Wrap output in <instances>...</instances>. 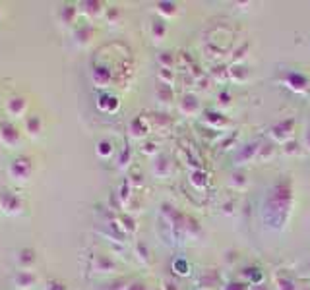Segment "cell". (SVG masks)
<instances>
[{
    "mask_svg": "<svg viewBox=\"0 0 310 290\" xmlns=\"http://www.w3.org/2000/svg\"><path fill=\"white\" fill-rule=\"evenodd\" d=\"M250 290H270V288H267L266 284H254V286H252Z\"/></svg>",
    "mask_w": 310,
    "mask_h": 290,
    "instance_id": "46",
    "label": "cell"
},
{
    "mask_svg": "<svg viewBox=\"0 0 310 290\" xmlns=\"http://www.w3.org/2000/svg\"><path fill=\"white\" fill-rule=\"evenodd\" d=\"M130 130H132L134 136H143L148 132V126L143 124V118H134L132 124H130Z\"/></svg>",
    "mask_w": 310,
    "mask_h": 290,
    "instance_id": "25",
    "label": "cell"
},
{
    "mask_svg": "<svg viewBox=\"0 0 310 290\" xmlns=\"http://www.w3.org/2000/svg\"><path fill=\"white\" fill-rule=\"evenodd\" d=\"M157 10H159L161 14H165V16H175L177 4H175V2H159V4H157Z\"/></svg>",
    "mask_w": 310,
    "mask_h": 290,
    "instance_id": "28",
    "label": "cell"
},
{
    "mask_svg": "<svg viewBox=\"0 0 310 290\" xmlns=\"http://www.w3.org/2000/svg\"><path fill=\"white\" fill-rule=\"evenodd\" d=\"M97 106L101 110H105V113H113V110L118 108V99L113 95H109V93H103V95H99Z\"/></svg>",
    "mask_w": 310,
    "mask_h": 290,
    "instance_id": "12",
    "label": "cell"
},
{
    "mask_svg": "<svg viewBox=\"0 0 310 290\" xmlns=\"http://www.w3.org/2000/svg\"><path fill=\"white\" fill-rule=\"evenodd\" d=\"M304 147H308V149H310V130L304 133Z\"/></svg>",
    "mask_w": 310,
    "mask_h": 290,
    "instance_id": "44",
    "label": "cell"
},
{
    "mask_svg": "<svg viewBox=\"0 0 310 290\" xmlns=\"http://www.w3.org/2000/svg\"><path fill=\"white\" fill-rule=\"evenodd\" d=\"M275 284H277V290H297V284H295L291 277L281 275V273L275 277Z\"/></svg>",
    "mask_w": 310,
    "mask_h": 290,
    "instance_id": "19",
    "label": "cell"
},
{
    "mask_svg": "<svg viewBox=\"0 0 310 290\" xmlns=\"http://www.w3.org/2000/svg\"><path fill=\"white\" fill-rule=\"evenodd\" d=\"M95 269H97L99 273L115 271V263H113V259H109L107 255H97V257H95Z\"/></svg>",
    "mask_w": 310,
    "mask_h": 290,
    "instance_id": "18",
    "label": "cell"
},
{
    "mask_svg": "<svg viewBox=\"0 0 310 290\" xmlns=\"http://www.w3.org/2000/svg\"><path fill=\"white\" fill-rule=\"evenodd\" d=\"M163 290H178L177 288V282H173L171 279H167V281L163 282Z\"/></svg>",
    "mask_w": 310,
    "mask_h": 290,
    "instance_id": "42",
    "label": "cell"
},
{
    "mask_svg": "<svg viewBox=\"0 0 310 290\" xmlns=\"http://www.w3.org/2000/svg\"><path fill=\"white\" fill-rule=\"evenodd\" d=\"M35 282H37V279L31 271H19V273H16V277H14V284L22 290L33 288V286H35Z\"/></svg>",
    "mask_w": 310,
    "mask_h": 290,
    "instance_id": "9",
    "label": "cell"
},
{
    "mask_svg": "<svg viewBox=\"0 0 310 290\" xmlns=\"http://www.w3.org/2000/svg\"><path fill=\"white\" fill-rule=\"evenodd\" d=\"M0 143L6 147H16L19 143V132L12 122H0Z\"/></svg>",
    "mask_w": 310,
    "mask_h": 290,
    "instance_id": "5",
    "label": "cell"
},
{
    "mask_svg": "<svg viewBox=\"0 0 310 290\" xmlns=\"http://www.w3.org/2000/svg\"><path fill=\"white\" fill-rule=\"evenodd\" d=\"M244 277H246L248 281L252 282V286H254V284H262V277H264V275H262V271H260L258 267H252V269H246V271H244Z\"/></svg>",
    "mask_w": 310,
    "mask_h": 290,
    "instance_id": "23",
    "label": "cell"
},
{
    "mask_svg": "<svg viewBox=\"0 0 310 290\" xmlns=\"http://www.w3.org/2000/svg\"><path fill=\"white\" fill-rule=\"evenodd\" d=\"M6 110H8L10 116H14V118H19V116L26 115L27 110V99L22 95H14L8 99V103H6Z\"/></svg>",
    "mask_w": 310,
    "mask_h": 290,
    "instance_id": "7",
    "label": "cell"
},
{
    "mask_svg": "<svg viewBox=\"0 0 310 290\" xmlns=\"http://www.w3.org/2000/svg\"><path fill=\"white\" fill-rule=\"evenodd\" d=\"M138 254H140V257H142L143 261H148V259H150V257H148V248H146V244H142V242L138 244Z\"/></svg>",
    "mask_w": 310,
    "mask_h": 290,
    "instance_id": "38",
    "label": "cell"
},
{
    "mask_svg": "<svg viewBox=\"0 0 310 290\" xmlns=\"http://www.w3.org/2000/svg\"><path fill=\"white\" fill-rule=\"evenodd\" d=\"M45 290H68V288H66V284L62 281L51 279V281H47V284H45Z\"/></svg>",
    "mask_w": 310,
    "mask_h": 290,
    "instance_id": "35",
    "label": "cell"
},
{
    "mask_svg": "<svg viewBox=\"0 0 310 290\" xmlns=\"http://www.w3.org/2000/svg\"><path fill=\"white\" fill-rule=\"evenodd\" d=\"M272 153H274V147H272V145H262L256 155V161H266L267 157H272Z\"/></svg>",
    "mask_w": 310,
    "mask_h": 290,
    "instance_id": "34",
    "label": "cell"
},
{
    "mask_svg": "<svg viewBox=\"0 0 310 290\" xmlns=\"http://www.w3.org/2000/svg\"><path fill=\"white\" fill-rule=\"evenodd\" d=\"M157 95H159V99L163 101V103H171L173 101V87L169 85V83H163V81H159V87H157Z\"/></svg>",
    "mask_w": 310,
    "mask_h": 290,
    "instance_id": "22",
    "label": "cell"
},
{
    "mask_svg": "<svg viewBox=\"0 0 310 290\" xmlns=\"http://www.w3.org/2000/svg\"><path fill=\"white\" fill-rule=\"evenodd\" d=\"M126 161H130V147H126V149L122 151L120 161H118V163H120V167H124V165H126Z\"/></svg>",
    "mask_w": 310,
    "mask_h": 290,
    "instance_id": "39",
    "label": "cell"
},
{
    "mask_svg": "<svg viewBox=\"0 0 310 290\" xmlns=\"http://www.w3.org/2000/svg\"><path fill=\"white\" fill-rule=\"evenodd\" d=\"M126 290H146V286H143V284H132V286H128Z\"/></svg>",
    "mask_w": 310,
    "mask_h": 290,
    "instance_id": "45",
    "label": "cell"
},
{
    "mask_svg": "<svg viewBox=\"0 0 310 290\" xmlns=\"http://www.w3.org/2000/svg\"><path fill=\"white\" fill-rule=\"evenodd\" d=\"M0 145H2V143H0Z\"/></svg>",
    "mask_w": 310,
    "mask_h": 290,
    "instance_id": "47",
    "label": "cell"
},
{
    "mask_svg": "<svg viewBox=\"0 0 310 290\" xmlns=\"http://www.w3.org/2000/svg\"><path fill=\"white\" fill-rule=\"evenodd\" d=\"M24 209V202L18 193L10 192V190H2L0 193V211L8 217H14V215H19Z\"/></svg>",
    "mask_w": 310,
    "mask_h": 290,
    "instance_id": "3",
    "label": "cell"
},
{
    "mask_svg": "<svg viewBox=\"0 0 310 290\" xmlns=\"http://www.w3.org/2000/svg\"><path fill=\"white\" fill-rule=\"evenodd\" d=\"M89 37H91V27L89 26L78 27V31H76V39H78L80 43H88Z\"/></svg>",
    "mask_w": 310,
    "mask_h": 290,
    "instance_id": "29",
    "label": "cell"
},
{
    "mask_svg": "<svg viewBox=\"0 0 310 290\" xmlns=\"http://www.w3.org/2000/svg\"><path fill=\"white\" fill-rule=\"evenodd\" d=\"M165 31H167V27H165V24L159 21V19H155V21L151 24V33H153V39L161 41V39L165 37Z\"/></svg>",
    "mask_w": 310,
    "mask_h": 290,
    "instance_id": "24",
    "label": "cell"
},
{
    "mask_svg": "<svg viewBox=\"0 0 310 290\" xmlns=\"http://www.w3.org/2000/svg\"><path fill=\"white\" fill-rule=\"evenodd\" d=\"M301 149V145H299V141L297 140H287L283 143V153L285 155H297Z\"/></svg>",
    "mask_w": 310,
    "mask_h": 290,
    "instance_id": "27",
    "label": "cell"
},
{
    "mask_svg": "<svg viewBox=\"0 0 310 290\" xmlns=\"http://www.w3.org/2000/svg\"><path fill=\"white\" fill-rule=\"evenodd\" d=\"M142 151H143V153H148V155L155 153V143H153V141H148V143L142 147Z\"/></svg>",
    "mask_w": 310,
    "mask_h": 290,
    "instance_id": "40",
    "label": "cell"
},
{
    "mask_svg": "<svg viewBox=\"0 0 310 290\" xmlns=\"http://www.w3.org/2000/svg\"><path fill=\"white\" fill-rule=\"evenodd\" d=\"M33 172V165H31V159L26 155H19L8 165V174L10 178L18 180V182H26L29 180V176Z\"/></svg>",
    "mask_w": 310,
    "mask_h": 290,
    "instance_id": "2",
    "label": "cell"
},
{
    "mask_svg": "<svg viewBox=\"0 0 310 290\" xmlns=\"http://www.w3.org/2000/svg\"><path fill=\"white\" fill-rule=\"evenodd\" d=\"M283 81L287 83V87H291L293 91L297 93H302L308 89L310 79L302 74V72H285L283 74Z\"/></svg>",
    "mask_w": 310,
    "mask_h": 290,
    "instance_id": "4",
    "label": "cell"
},
{
    "mask_svg": "<svg viewBox=\"0 0 310 290\" xmlns=\"http://www.w3.org/2000/svg\"><path fill=\"white\" fill-rule=\"evenodd\" d=\"M260 147H262L260 141H252V143H246L244 147H240V151L237 153V157H235V165H244L248 161L256 159Z\"/></svg>",
    "mask_w": 310,
    "mask_h": 290,
    "instance_id": "6",
    "label": "cell"
},
{
    "mask_svg": "<svg viewBox=\"0 0 310 290\" xmlns=\"http://www.w3.org/2000/svg\"><path fill=\"white\" fill-rule=\"evenodd\" d=\"M18 263L19 267L24 269V271H27V269H31V265H35V252L31 250V248H22L18 252Z\"/></svg>",
    "mask_w": 310,
    "mask_h": 290,
    "instance_id": "10",
    "label": "cell"
},
{
    "mask_svg": "<svg viewBox=\"0 0 310 290\" xmlns=\"http://www.w3.org/2000/svg\"><path fill=\"white\" fill-rule=\"evenodd\" d=\"M293 128H295V120H293V118H287L283 122L275 124L274 128H272V132H274V136L277 140L285 143V141H287V136H291Z\"/></svg>",
    "mask_w": 310,
    "mask_h": 290,
    "instance_id": "8",
    "label": "cell"
},
{
    "mask_svg": "<svg viewBox=\"0 0 310 290\" xmlns=\"http://www.w3.org/2000/svg\"><path fill=\"white\" fill-rule=\"evenodd\" d=\"M246 51H248V43H244V44H242V49H239V51L235 53V60H240V58L244 56V53H246Z\"/></svg>",
    "mask_w": 310,
    "mask_h": 290,
    "instance_id": "41",
    "label": "cell"
},
{
    "mask_svg": "<svg viewBox=\"0 0 310 290\" xmlns=\"http://www.w3.org/2000/svg\"><path fill=\"white\" fill-rule=\"evenodd\" d=\"M190 184L194 186V188H198V190H204L205 186H208V174H205V170H192L190 172Z\"/></svg>",
    "mask_w": 310,
    "mask_h": 290,
    "instance_id": "14",
    "label": "cell"
},
{
    "mask_svg": "<svg viewBox=\"0 0 310 290\" xmlns=\"http://www.w3.org/2000/svg\"><path fill=\"white\" fill-rule=\"evenodd\" d=\"M205 122L208 124H213V126H223V124L227 122L225 118H223V115H219V113H205Z\"/></svg>",
    "mask_w": 310,
    "mask_h": 290,
    "instance_id": "26",
    "label": "cell"
},
{
    "mask_svg": "<svg viewBox=\"0 0 310 290\" xmlns=\"http://www.w3.org/2000/svg\"><path fill=\"white\" fill-rule=\"evenodd\" d=\"M26 130L29 136H39L41 130H43V120H41V116L39 115H29L26 120Z\"/></svg>",
    "mask_w": 310,
    "mask_h": 290,
    "instance_id": "11",
    "label": "cell"
},
{
    "mask_svg": "<svg viewBox=\"0 0 310 290\" xmlns=\"http://www.w3.org/2000/svg\"><path fill=\"white\" fill-rule=\"evenodd\" d=\"M153 170H155V174H159V176H169V172H171V163H169L167 155H159V157L155 159Z\"/></svg>",
    "mask_w": 310,
    "mask_h": 290,
    "instance_id": "17",
    "label": "cell"
},
{
    "mask_svg": "<svg viewBox=\"0 0 310 290\" xmlns=\"http://www.w3.org/2000/svg\"><path fill=\"white\" fill-rule=\"evenodd\" d=\"M223 290H250L248 288V284L246 282H237V281H233V282H227L225 286H223Z\"/></svg>",
    "mask_w": 310,
    "mask_h": 290,
    "instance_id": "36",
    "label": "cell"
},
{
    "mask_svg": "<svg viewBox=\"0 0 310 290\" xmlns=\"http://www.w3.org/2000/svg\"><path fill=\"white\" fill-rule=\"evenodd\" d=\"M97 155L101 159H109L111 155H113V141L111 140H101L97 143Z\"/></svg>",
    "mask_w": 310,
    "mask_h": 290,
    "instance_id": "20",
    "label": "cell"
},
{
    "mask_svg": "<svg viewBox=\"0 0 310 290\" xmlns=\"http://www.w3.org/2000/svg\"><path fill=\"white\" fill-rule=\"evenodd\" d=\"M221 99H223V103H225V105H227V103H229V99H231V97H229V93H227V91H223L221 95H219V101H221Z\"/></svg>",
    "mask_w": 310,
    "mask_h": 290,
    "instance_id": "43",
    "label": "cell"
},
{
    "mask_svg": "<svg viewBox=\"0 0 310 290\" xmlns=\"http://www.w3.org/2000/svg\"><path fill=\"white\" fill-rule=\"evenodd\" d=\"M80 8L81 12H86L89 16H99L103 12V4L101 2H81Z\"/></svg>",
    "mask_w": 310,
    "mask_h": 290,
    "instance_id": "21",
    "label": "cell"
},
{
    "mask_svg": "<svg viewBox=\"0 0 310 290\" xmlns=\"http://www.w3.org/2000/svg\"><path fill=\"white\" fill-rule=\"evenodd\" d=\"M293 202L295 199H293L291 178L289 176H281L270 188L266 199H264V207H262V219H264L267 229L283 230V227L289 220V215H291Z\"/></svg>",
    "mask_w": 310,
    "mask_h": 290,
    "instance_id": "1",
    "label": "cell"
},
{
    "mask_svg": "<svg viewBox=\"0 0 310 290\" xmlns=\"http://www.w3.org/2000/svg\"><path fill=\"white\" fill-rule=\"evenodd\" d=\"M198 108H200V101L196 95H184V99L180 101V110L186 115H194Z\"/></svg>",
    "mask_w": 310,
    "mask_h": 290,
    "instance_id": "13",
    "label": "cell"
},
{
    "mask_svg": "<svg viewBox=\"0 0 310 290\" xmlns=\"http://www.w3.org/2000/svg\"><path fill=\"white\" fill-rule=\"evenodd\" d=\"M246 184V178L242 172H235L233 174V186H237V188H242V186Z\"/></svg>",
    "mask_w": 310,
    "mask_h": 290,
    "instance_id": "37",
    "label": "cell"
},
{
    "mask_svg": "<svg viewBox=\"0 0 310 290\" xmlns=\"http://www.w3.org/2000/svg\"><path fill=\"white\" fill-rule=\"evenodd\" d=\"M157 60H159L161 68H173V64H175V56L171 53H161L157 56Z\"/></svg>",
    "mask_w": 310,
    "mask_h": 290,
    "instance_id": "30",
    "label": "cell"
},
{
    "mask_svg": "<svg viewBox=\"0 0 310 290\" xmlns=\"http://www.w3.org/2000/svg\"><path fill=\"white\" fill-rule=\"evenodd\" d=\"M173 79H175V72L171 70V68H161L159 70V81L171 85V81H173Z\"/></svg>",
    "mask_w": 310,
    "mask_h": 290,
    "instance_id": "31",
    "label": "cell"
},
{
    "mask_svg": "<svg viewBox=\"0 0 310 290\" xmlns=\"http://www.w3.org/2000/svg\"><path fill=\"white\" fill-rule=\"evenodd\" d=\"M76 16H78V8H76V6H72V4H66V6H62V8H60L62 24H66V26H72V24L76 21Z\"/></svg>",
    "mask_w": 310,
    "mask_h": 290,
    "instance_id": "15",
    "label": "cell"
},
{
    "mask_svg": "<svg viewBox=\"0 0 310 290\" xmlns=\"http://www.w3.org/2000/svg\"><path fill=\"white\" fill-rule=\"evenodd\" d=\"M93 81L97 83L99 87H105L107 83L111 81V70L109 68H103V66H99L93 70Z\"/></svg>",
    "mask_w": 310,
    "mask_h": 290,
    "instance_id": "16",
    "label": "cell"
},
{
    "mask_svg": "<svg viewBox=\"0 0 310 290\" xmlns=\"http://www.w3.org/2000/svg\"><path fill=\"white\" fill-rule=\"evenodd\" d=\"M246 74H248V70L244 66H233V70H231V76L235 79H239V81L246 79Z\"/></svg>",
    "mask_w": 310,
    "mask_h": 290,
    "instance_id": "33",
    "label": "cell"
},
{
    "mask_svg": "<svg viewBox=\"0 0 310 290\" xmlns=\"http://www.w3.org/2000/svg\"><path fill=\"white\" fill-rule=\"evenodd\" d=\"M173 269H175L178 275H188V273H190V265L186 263L184 259H177V261L173 263Z\"/></svg>",
    "mask_w": 310,
    "mask_h": 290,
    "instance_id": "32",
    "label": "cell"
}]
</instances>
